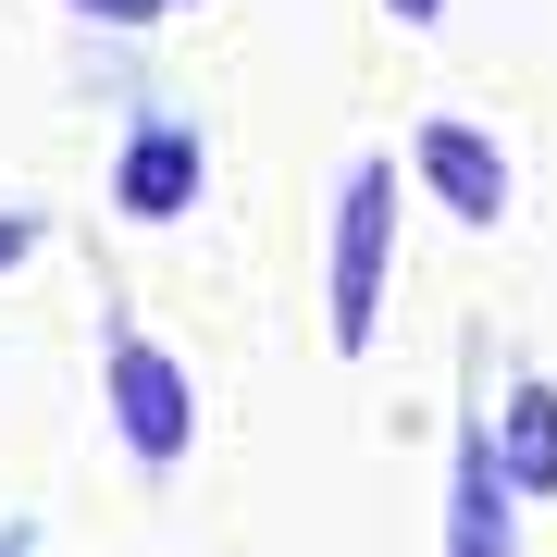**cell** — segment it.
<instances>
[{
	"label": "cell",
	"mask_w": 557,
	"mask_h": 557,
	"mask_svg": "<svg viewBox=\"0 0 557 557\" xmlns=\"http://www.w3.org/2000/svg\"><path fill=\"white\" fill-rule=\"evenodd\" d=\"M25 248H38V223H25V211H0V273H13Z\"/></svg>",
	"instance_id": "7"
},
{
	"label": "cell",
	"mask_w": 557,
	"mask_h": 557,
	"mask_svg": "<svg viewBox=\"0 0 557 557\" xmlns=\"http://www.w3.org/2000/svg\"><path fill=\"white\" fill-rule=\"evenodd\" d=\"M112 199L137 211V223H161V211H186V199H199V137H186V124H149V137L124 149Z\"/></svg>",
	"instance_id": "5"
},
{
	"label": "cell",
	"mask_w": 557,
	"mask_h": 557,
	"mask_svg": "<svg viewBox=\"0 0 557 557\" xmlns=\"http://www.w3.org/2000/svg\"><path fill=\"white\" fill-rule=\"evenodd\" d=\"M446 557H520L508 545V471H496V434H458V508H446Z\"/></svg>",
	"instance_id": "4"
},
{
	"label": "cell",
	"mask_w": 557,
	"mask_h": 557,
	"mask_svg": "<svg viewBox=\"0 0 557 557\" xmlns=\"http://www.w3.org/2000/svg\"><path fill=\"white\" fill-rule=\"evenodd\" d=\"M397 13H409V25H434V13H446V0H397Z\"/></svg>",
	"instance_id": "9"
},
{
	"label": "cell",
	"mask_w": 557,
	"mask_h": 557,
	"mask_svg": "<svg viewBox=\"0 0 557 557\" xmlns=\"http://www.w3.org/2000/svg\"><path fill=\"white\" fill-rule=\"evenodd\" d=\"M496 471L520 483V496H557V384H533V372L508 384V434H496Z\"/></svg>",
	"instance_id": "6"
},
{
	"label": "cell",
	"mask_w": 557,
	"mask_h": 557,
	"mask_svg": "<svg viewBox=\"0 0 557 557\" xmlns=\"http://www.w3.org/2000/svg\"><path fill=\"white\" fill-rule=\"evenodd\" d=\"M384 248H397V161H359L335 199V347L359 359L384 322Z\"/></svg>",
	"instance_id": "1"
},
{
	"label": "cell",
	"mask_w": 557,
	"mask_h": 557,
	"mask_svg": "<svg viewBox=\"0 0 557 557\" xmlns=\"http://www.w3.org/2000/svg\"><path fill=\"white\" fill-rule=\"evenodd\" d=\"M112 421H124V446H137L149 471H174V458H186V434H199V397H186L174 347L112 335Z\"/></svg>",
	"instance_id": "2"
},
{
	"label": "cell",
	"mask_w": 557,
	"mask_h": 557,
	"mask_svg": "<svg viewBox=\"0 0 557 557\" xmlns=\"http://www.w3.org/2000/svg\"><path fill=\"white\" fill-rule=\"evenodd\" d=\"M409 174L434 186L458 223H508V149L483 137V124H421V137H409Z\"/></svg>",
	"instance_id": "3"
},
{
	"label": "cell",
	"mask_w": 557,
	"mask_h": 557,
	"mask_svg": "<svg viewBox=\"0 0 557 557\" xmlns=\"http://www.w3.org/2000/svg\"><path fill=\"white\" fill-rule=\"evenodd\" d=\"M75 13H112V25H149L161 0H75Z\"/></svg>",
	"instance_id": "8"
},
{
	"label": "cell",
	"mask_w": 557,
	"mask_h": 557,
	"mask_svg": "<svg viewBox=\"0 0 557 557\" xmlns=\"http://www.w3.org/2000/svg\"><path fill=\"white\" fill-rule=\"evenodd\" d=\"M0 557H25V533H0Z\"/></svg>",
	"instance_id": "10"
}]
</instances>
